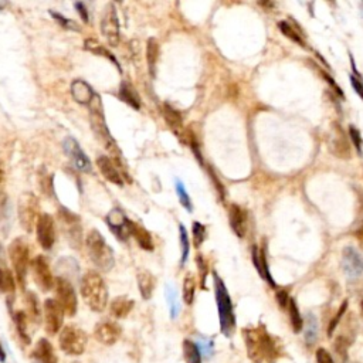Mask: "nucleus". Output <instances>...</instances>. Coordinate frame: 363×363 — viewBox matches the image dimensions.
Returning <instances> with one entry per match:
<instances>
[{"mask_svg": "<svg viewBox=\"0 0 363 363\" xmlns=\"http://www.w3.org/2000/svg\"><path fill=\"white\" fill-rule=\"evenodd\" d=\"M136 281H138V288L142 298L147 301L151 300L155 291V282H156L154 275L149 271H139L136 275Z\"/></svg>", "mask_w": 363, "mask_h": 363, "instance_id": "nucleus-27", "label": "nucleus"}, {"mask_svg": "<svg viewBox=\"0 0 363 363\" xmlns=\"http://www.w3.org/2000/svg\"><path fill=\"white\" fill-rule=\"evenodd\" d=\"M251 255H253V263H254L255 268H257V271H258V274L263 277V267H261V260H260V250L255 247V246L253 247Z\"/></svg>", "mask_w": 363, "mask_h": 363, "instance_id": "nucleus-46", "label": "nucleus"}, {"mask_svg": "<svg viewBox=\"0 0 363 363\" xmlns=\"http://www.w3.org/2000/svg\"><path fill=\"white\" fill-rule=\"evenodd\" d=\"M30 356L36 363H58V356L55 353L51 342L47 338H40L37 340Z\"/></svg>", "mask_w": 363, "mask_h": 363, "instance_id": "nucleus-20", "label": "nucleus"}, {"mask_svg": "<svg viewBox=\"0 0 363 363\" xmlns=\"http://www.w3.org/2000/svg\"><path fill=\"white\" fill-rule=\"evenodd\" d=\"M135 307V301L126 297H118L109 305V312L111 315L116 319H124L126 318Z\"/></svg>", "mask_w": 363, "mask_h": 363, "instance_id": "nucleus-25", "label": "nucleus"}, {"mask_svg": "<svg viewBox=\"0 0 363 363\" xmlns=\"http://www.w3.org/2000/svg\"><path fill=\"white\" fill-rule=\"evenodd\" d=\"M6 359H8L6 352H5V349H3V345L0 343V363H5L6 362Z\"/></svg>", "mask_w": 363, "mask_h": 363, "instance_id": "nucleus-53", "label": "nucleus"}, {"mask_svg": "<svg viewBox=\"0 0 363 363\" xmlns=\"http://www.w3.org/2000/svg\"><path fill=\"white\" fill-rule=\"evenodd\" d=\"M81 295L88 308L94 312H102L108 304V288L97 271H88L81 279Z\"/></svg>", "mask_w": 363, "mask_h": 363, "instance_id": "nucleus-2", "label": "nucleus"}, {"mask_svg": "<svg viewBox=\"0 0 363 363\" xmlns=\"http://www.w3.org/2000/svg\"><path fill=\"white\" fill-rule=\"evenodd\" d=\"M179 234H180V248H182V261L180 263L183 265L187 260V255H189V236H187V232L183 227V224L179 226Z\"/></svg>", "mask_w": 363, "mask_h": 363, "instance_id": "nucleus-40", "label": "nucleus"}, {"mask_svg": "<svg viewBox=\"0 0 363 363\" xmlns=\"http://www.w3.org/2000/svg\"><path fill=\"white\" fill-rule=\"evenodd\" d=\"M107 224L109 226L111 232L114 233L121 241H126L129 239V236H131L129 220L119 209H114L109 211L107 216Z\"/></svg>", "mask_w": 363, "mask_h": 363, "instance_id": "nucleus-19", "label": "nucleus"}, {"mask_svg": "<svg viewBox=\"0 0 363 363\" xmlns=\"http://www.w3.org/2000/svg\"><path fill=\"white\" fill-rule=\"evenodd\" d=\"M9 257L16 272L17 284L22 289H24L27 270L30 265V244L23 237L13 240L9 246Z\"/></svg>", "mask_w": 363, "mask_h": 363, "instance_id": "nucleus-6", "label": "nucleus"}, {"mask_svg": "<svg viewBox=\"0 0 363 363\" xmlns=\"http://www.w3.org/2000/svg\"><path fill=\"white\" fill-rule=\"evenodd\" d=\"M318 339V322L314 315H308L307 325H305V342L312 346Z\"/></svg>", "mask_w": 363, "mask_h": 363, "instance_id": "nucleus-36", "label": "nucleus"}, {"mask_svg": "<svg viewBox=\"0 0 363 363\" xmlns=\"http://www.w3.org/2000/svg\"><path fill=\"white\" fill-rule=\"evenodd\" d=\"M362 307H363V302H362Z\"/></svg>", "mask_w": 363, "mask_h": 363, "instance_id": "nucleus-56", "label": "nucleus"}, {"mask_svg": "<svg viewBox=\"0 0 363 363\" xmlns=\"http://www.w3.org/2000/svg\"><path fill=\"white\" fill-rule=\"evenodd\" d=\"M97 166L100 169L101 175L111 182L112 185L122 186L124 185V178H122V172L116 166L114 161L108 156H100L97 159Z\"/></svg>", "mask_w": 363, "mask_h": 363, "instance_id": "nucleus-21", "label": "nucleus"}, {"mask_svg": "<svg viewBox=\"0 0 363 363\" xmlns=\"http://www.w3.org/2000/svg\"><path fill=\"white\" fill-rule=\"evenodd\" d=\"M176 193H178L179 200H180V203H182V206H183L186 210L192 211V210H193L192 200H190L189 194H187V192H186L185 186H183V183H182L180 180H176Z\"/></svg>", "mask_w": 363, "mask_h": 363, "instance_id": "nucleus-38", "label": "nucleus"}, {"mask_svg": "<svg viewBox=\"0 0 363 363\" xmlns=\"http://www.w3.org/2000/svg\"><path fill=\"white\" fill-rule=\"evenodd\" d=\"M230 224H232L233 232L239 236L240 239L244 237L246 230H247V223H246V213L237 204L230 206Z\"/></svg>", "mask_w": 363, "mask_h": 363, "instance_id": "nucleus-26", "label": "nucleus"}, {"mask_svg": "<svg viewBox=\"0 0 363 363\" xmlns=\"http://www.w3.org/2000/svg\"><path fill=\"white\" fill-rule=\"evenodd\" d=\"M243 336L247 348L248 359L253 363H272L279 356L275 342L270 336V333H267L264 326L246 328L243 329Z\"/></svg>", "mask_w": 363, "mask_h": 363, "instance_id": "nucleus-1", "label": "nucleus"}, {"mask_svg": "<svg viewBox=\"0 0 363 363\" xmlns=\"http://www.w3.org/2000/svg\"><path fill=\"white\" fill-rule=\"evenodd\" d=\"M289 297H288V293L286 291H278L277 293V302L281 308H286L289 305Z\"/></svg>", "mask_w": 363, "mask_h": 363, "instance_id": "nucleus-49", "label": "nucleus"}, {"mask_svg": "<svg viewBox=\"0 0 363 363\" xmlns=\"http://www.w3.org/2000/svg\"><path fill=\"white\" fill-rule=\"evenodd\" d=\"M168 304H169L170 309V318H172V319H176L179 315V311H180V307H179L176 291H175L173 288H168Z\"/></svg>", "mask_w": 363, "mask_h": 363, "instance_id": "nucleus-39", "label": "nucleus"}, {"mask_svg": "<svg viewBox=\"0 0 363 363\" xmlns=\"http://www.w3.org/2000/svg\"><path fill=\"white\" fill-rule=\"evenodd\" d=\"M85 246H87V253L94 265H97V268L108 272L114 267L115 263L114 251L98 230L93 229L88 232L85 237Z\"/></svg>", "mask_w": 363, "mask_h": 363, "instance_id": "nucleus-3", "label": "nucleus"}, {"mask_svg": "<svg viewBox=\"0 0 363 363\" xmlns=\"http://www.w3.org/2000/svg\"><path fill=\"white\" fill-rule=\"evenodd\" d=\"M64 151L78 170L87 172V173L91 172V162H90L88 156L83 152V149L78 145L77 140L72 139V138H67L64 140Z\"/></svg>", "mask_w": 363, "mask_h": 363, "instance_id": "nucleus-18", "label": "nucleus"}, {"mask_svg": "<svg viewBox=\"0 0 363 363\" xmlns=\"http://www.w3.org/2000/svg\"><path fill=\"white\" fill-rule=\"evenodd\" d=\"M349 133H350V138H352V142L355 143V148L357 149V152H360V133H359V131L356 129V128H353V126H350L349 128Z\"/></svg>", "mask_w": 363, "mask_h": 363, "instance_id": "nucleus-47", "label": "nucleus"}, {"mask_svg": "<svg viewBox=\"0 0 363 363\" xmlns=\"http://www.w3.org/2000/svg\"><path fill=\"white\" fill-rule=\"evenodd\" d=\"M0 291L10 295L16 291V279L8 267H0Z\"/></svg>", "mask_w": 363, "mask_h": 363, "instance_id": "nucleus-31", "label": "nucleus"}, {"mask_svg": "<svg viewBox=\"0 0 363 363\" xmlns=\"http://www.w3.org/2000/svg\"><path fill=\"white\" fill-rule=\"evenodd\" d=\"M278 29L281 30V33L284 34V36H286L288 39H291L293 41H295V43H298L300 46L302 47H305V43H304V40L301 39V36L297 33V31L294 30L293 27L288 24V22H279L278 23Z\"/></svg>", "mask_w": 363, "mask_h": 363, "instance_id": "nucleus-37", "label": "nucleus"}, {"mask_svg": "<svg viewBox=\"0 0 363 363\" xmlns=\"http://www.w3.org/2000/svg\"><path fill=\"white\" fill-rule=\"evenodd\" d=\"M197 345H199V348H200V352L201 355H203V357H204V359H211V356L214 353V345H213V340L204 338V339H201Z\"/></svg>", "mask_w": 363, "mask_h": 363, "instance_id": "nucleus-43", "label": "nucleus"}, {"mask_svg": "<svg viewBox=\"0 0 363 363\" xmlns=\"http://www.w3.org/2000/svg\"><path fill=\"white\" fill-rule=\"evenodd\" d=\"M17 213H19L20 226L23 227L24 232H33L40 217V204L37 196L33 193L22 194L17 206Z\"/></svg>", "mask_w": 363, "mask_h": 363, "instance_id": "nucleus-8", "label": "nucleus"}, {"mask_svg": "<svg viewBox=\"0 0 363 363\" xmlns=\"http://www.w3.org/2000/svg\"><path fill=\"white\" fill-rule=\"evenodd\" d=\"M71 95L72 98L77 101L78 104L81 105H90L91 101L94 100V97L97 94L94 93L93 88L87 84L83 80H76L72 84H71Z\"/></svg>", "mask_w": 363, "mask_h": 363, "instance_id": "nucleus-23", "label": "nucleus"}, {"mask_svg": "<svg viewBox=\"0 0 363 363\" xmlns=\"http://www.w3.org/2000/svg\"><path fill=\"white\" fill-rule=\"evenodd\" d=\"M350 84H352V87L356 90V93L359 94V95L363 98V85L360 84V81H359L356 77H352V76H350Z\"/></svg>", "mask_w": 363, "mask_h": 363, "instance_id": "nucleus-51", "label": "nucleus"}, {"mask_svg": "<svg viewBox=\"0 0 363 363\" xmlns=\"http://www.w3.org/2000/svg\"><path fill=\"white\" fill-rule=\"evenodd\" d=\"M182 348L186 363H203V355L196 342L192 339H185L182 343Z\"/></svg>", "mask_w": 363, "mask_h": 363, "instance_id": "nucleus-29", "label": "nucleus"}, {"mask_svg": "<svg viewBox=\"0 0 363 363\" xmlns=\"http://www.w3.org/2000/svg\"><path fill=\"white\" fill-rule=\"evenodd\" d=\"M58 346L65 355L81 356L87 348V333L76 325H67L58 335Z\"/></svg>", "mask_w": 363, "mask_h": 363, "instance_id": "nucleus-7", "label": "nucleus"}, {"mask_svg": "<svg viewBox=\"0 0 363 363\" xmlns=\"http://www.w3.org/2000/svg\"><path fill=\"white\" fill-rule=\"evenodd\" d=\"M3 182H5V169H3V165L0 162V190H2Z\"/></svg>", "mask_w": 363, "mask_h": 363, "instance_id": "nucleus-54", "label": "nucleus"}, {"mask_svg": "<svg viewBox=\"0 0 363 363\" xmlns=\"http://www.w3.org/2000/svg\"><path fill=\"white\" fill-rule=\"evenodd\" d=\"M84 48L85 50H88V51H91V53H94V54L102 55V57L108 58V60H111V61L115 64L116 67H119V64H118V61H116V58L114 57V54L109 51L108 48H105V47L102 46V44H100L98 41H95V40H93V39L85 40Z\"/></svg>", "mask_w": 363, "mask_h": 363, "instance_id": "nucleus-32", "label": "nucleus"}, {"mask_svg": "<svg viewBox=\"0 0 363 363\" xmlns=\"http://www.w3.org/2000/svg\"><path fill=\"white\" fill-rule=\"evenodd\" d=\"M118 97L121 100L124 101L126 105H129L133 109H139L140 108V98L138 93L135 91V88L132 87L129 83H122L121 87H119V93H118Z\"/></svg>", "mask_w": 363, "mask_h": 363, "instance_id": "nucleus-28", "label": "nucleus"}, {"mask_svg": "<svg viewBox=\"0 0 363 363\" xmlns=\"http://www.w3.org/2000/svg\"><path fill=\"white\" fill-rule=\"evenodd\" d=\"M158 58H159V44H158V41L155 39H149L147 46V61L151 76H154Z\"/></svg>", "mask_w": 363, "mask_h": 363, "instance_id": "nucleus-33", "label": "nucleus"}, {"mask_svg": "<svg viewBox=\"0 0 363 363\" xmlns=\"http://www.w3.org/2000/svg\"><path fill=\"white\" fill-rule=\"evenodd\" d=\"M74 8L78 10V13L81 16V19H83L84 22H88V13H87V8H85L84 3H80V2H78V3L74 5Z\"/></svg>", "mask_w": 363, "mask_h": 363, "instance_id": "nucleus-50", "label": "nucleus"}, {"mask_svg": "<svg viewBox=\"0 0 363 363\" xmlns=\"http://www.w3.org/2000/svg\"><path fill=\"white\" fill-rule=\"evenodd\" d=\"M31 275L34 282L37 284L43 293H48L51 288H54L55 278L51 274V268L43 255H37L30 263Z\"/></svg>", "mask_w": 363, "mask_h": 363, "instance_id": "nucleus-12", "label": "nucleus"}, {"mask_svg": "<svg viewBox=\"0 0 363 363\" xmlns=\"http://www.w3.org/2000/svg\"><path fill=\"white\" fill-rule=\"evenodd\" d=\"M43 312H44V329H46L47 335L54 336L57 333L61 332L65 314L60 307V304L55 300L48 298L44 301Z\"/></svg>", "mask_w": 363, "mask_h": 363, "instance_id": "nucleus-11", "label": "nucleus"}, {"mask_svg": "<svg viewBox=\"0 0 363 363\" xmlns=\"http://www.w3.org/2000/svg\"><path fill=\"white\" fill-rule=\"evenodd\" d=\"M15 321L16 332L19 336V340L23 346H29L31 343L30 333H29V317L26 314V311H16L13 315Z\"/></svg>", "mask_w": 363, "mask_h": 363, "instance_id": "nucleus-24", "label": "nucleus"}, {"mask_svg": "<svg viewBox=\"0 0 363 363\" xmlns=\"http://www.w3.org/2000/svg\"><path fill=\"white\" fill-rule=\"evenodd\" d=\"M163 118L166 119L169 128L172 129V132L178 136L179 139L190 147V143H192L196 138H194L193 133H190L187 129H185L182 116H180L178 111L172 108L168 104H165V105H163Z\"/></svg>", "mask_w": 363, "mask_h": 363, "instance_id": "nucleus-14", "label": "nucleus"}, {"mask_svg": "<svg viewBox=\"0 0 363 363\" xmlns=\"http://www.w3.org/2000/svg\"><path fill=\"white\" fill-rule=\"evenodd\" d=\"M206 239V227L199 222L193 223V243L194 247L199 248Z\"/></svg>", "mask_w": 363, "mask_h": 363, "instance_id": "nucleus-41", "label": "nucleus"}, {"mask_svg": "<svg viewBox=\"0 0 363 363\" xmlns=\"http://www.w3.org/2000/svg\"><path fill=\"white\" fill-rule=\"evenodd\" d=\"M37 241L44 250H51L55 243V224L53 217L47 213L40 214L36 224Z\"/></svg>", "mask_w": 363, "mask_h": 363, "instance_id": "nucleus-15", "label": "nucleus"}, {"mask_svg": "<svg viewBox=\"0 0 363 363\" xmlns=\"http://www.w3.org/2000/svg\"><path fill=\"white\" fill-rule=\"evenodd\" d=\"M90 108V114H91V126L95 133V138L100 140L104 145V148L109 151L111 154L116 156V161H121L118 158V147H116L115 140L111 136L108 126L105 124V116H104V109H102V104H101L100 95H95L91 104L88 105Z\"/></svg>", "mask_w": 363, "mask_h": 363, "instance_id": "nucleus-5", "label": "nucleus"}, {"mask_svg": "<svg viewBox=\"0 0 363 363\" xmlns=\"http://www.w3.org/2000/svg\"><path fill=\"white\" fill-rule=\"evenodd\" d=\"M0 267H6L5 265V251H3L2 244H0Z\"/></svg>", "mask_w": 363, "mask_h": 363, "instance_id": "nucleus-55", "label": "nucleus"}, {"mask_svg": "<svg viewBox=\"0 0 363 363\" xmlns=\"http://www.w3.org/2000/svg\"><path fill=\"white\" fill-rule=\"evenodd\" d=\"M289 319H291V325H293L294 332H301L302 328H304V319H302L301 314H300V309L297 307V302L291 300L289 305Z\"/></svg>", "mask_w": 363, "mask_h": 363, "instance_id": "nucleus-35", "label": "nucleus"}, {"mask_svg": "<svg viewBox=\"0 0 363 363\" xmlns=\"http://www.w3.org/2000/svg\"><path fill=\"white\" fill-rule=\"evenodd\" d=\"M26 307H27V317L33 322L39 324L41 319V311H40V302L34 293L26 294Z\"/></svg>", "mask_w": 363, "mask_h": 363, "instance_id": "nucleus-30", "label": "nucleus"}, {"mask_svg": "<svg viewBox=\"0 0 363 363\" xmlns=\"http://www.w3.org/2000/svg\"><path fill=\"white\" fill-rule=\"evenodd\" d=\"M356 239H357V243H359L360 248L363 250V226L356 232Z\"/></svg>", "mask_w": 363, "mask_h": 363, "instance_id": "nucleus-52", "label": "nucleus"}, {"mask_svg": "<svg viewBox=\"0 0 363 363\" xmlns=\"http://www.w3.org/2000/svg\"><path fill=\"white\" fill-rule=\"evenodd\" d=\"M50 15L54 17L55 20L58 22V24H61L62 27H65V29H71V30H80L76 23L72 22V20H68V19H65L64 16L58 15V13H54V12H50Z\"/></svg>", "mask_w": 363, "mask_h": 363, "instance_id": "nucleus-44", "label": "nucleus"}, {"mask_svg": "<svg viewBox=\"0 0 363 363\" xmlns=\"http://www.w3.org/2000/svg\"><path fill=\"white\" fill-rule=\"evenodd\" d=\"M331 152L336 158L348 161L350 158V145H349L348 136L345 131L340 128V125L333 124L331 132Z\"/></svg>", "mask_w": 363, "mask_h": 363, "instance_id": "nucleus-17", "label": "nucleus"}, {"mask_svg": "<svg viewBox=\"0 0 363 363\" xmlns=\"http://www.w3.org/2000/svg\"><path fill=\"white\" fill-rule=\"evenodd\" d=\"M58 220L61 223V230L72 247L80 248L83 244V229L80 217L67 209H60Z\"/></svg>", "mask_w": 363, "mask_h": 363, "instance_id": "nucleus-10", "label": "nucleus"}, {"mask_svg": "<svg viewBox=\"0 0 363 363\" xmlns=\"http://www.w3.org/2000/svg\"><path fill=\"white\" fill-rule=\"evenodd\" d=\"M101 31H102L104 37L108 40L111 46L115 47L119 44V37H121L119 20H118L114 5H108L104 10V15L101 19Z\"/></svg>", "mask_w": 363, "mask_h": 363, "instance_id": "nucleus-13", "label": "nucleus"}, {"mask_svg": "<svg viewBox=\"0 0 363 363\" xmlns=\"http://www.w3.org/2000/svg\"><path fill=\"white\" fill-rule=\"evenodd\" d=\"M129 232H131V236L136 240V243L139 244V247L142 248V250H145V251H154V239H152L151 233L148 232L143 226H140V224L129 220Z\"/></svg>", "mask_w": 363, "mask_h": 363, "instance_id": "nucleus-22", "label": "nucleus"}, {"mask_svg": "<svg viewBox=\"0 0 363 363\" xmlns=\"http://www.w3.org/2000/svg\"><path fill=\"white\" fill-rule=\"evenodd\" d=\"M214 294H216L217 309H219V321H220V331L226 338H232L236 331V317L233 309L230 295L224 285L222 278L214 272Z\"/></svg>", "mask_w": 363, "mask_h": 363, "instance_id": "nucleus-4", "label": "nucleus"}, {"mask_svg": "<svg viewBox=\"0 0 363 363\" xmlns=\"http://www.w3.org/2000/svg\"><path fill=\"white\" fill-rule=\"evenodd\" d=\"M54 289L55 301L60 304L64 314L68 317H74L78 309L77 294H76L74 286L71 285L68 279H65L64 277H57L54 282Z\"/></svg>", "mask_w": 363, "mask_h": 363, "instance_id": "nucleus-9", "label": "nucleus"}, {"mask_svg": "<svg viewBox=\"0 0 363 363\" xmlns=\"http://www.w3.org/2000/svg\"><path fill=\"white\" fill-rule=\"evenodd\" d=\"M315 357H317L318 363H335L333 362V357L331 356V353L324 348H319L315 353Z\"/></svg>", "mask_w": 363, "mask_h": 363, "instance_id": "nucleus-45", "label": "nucleus"}, {"mask_svg": "<svg viewBox=\"0 0 363 363\" xmlns=\"http://www.w3.org/2000/svg\"><path fill=\"white\" fill-rule=\"evenodd\" d=\"M346 309H348V301H345L342 304V307L339 308L338 311V314L333 317V319L329 322V326H328V336H332L333 332H335V329H336V326L339 325L340 319L343 317V314L346 312Z\"/></svg>", "mask_w": 363, "mask_h": 363, "instance_id": "nucleus-42", "label": "nucleus"}, {"mask_svg": "<svg viewBox=\"0 0 363 363\" xmlns=\"http://www.w3.org/2000/svg\"><path fill=\"white\" fill-rule=\"evenodd\" d=\"M194 291H196V281L192 274H187L183 279V301L186 305L193 304Z\"/></svg>", "mask_w": 363, "mask_h": 363, "instance_id": "nucleus-34", "label": "nucleus"}, {"mask_svg": "<svg viewBox=\"0 0 363 363\" xmlns=\"http://www.w3.org/2000/svg\"><path fill=\"white\" fill-rule=\"evenodd\" d=\"M122 335V329L121 326L112 322V321H102L98 322L94 328V338L98 340L100 343L105 345V346H112L119 340Z\"/></svg>", "mask_w": 363, "mask_h": 363, "instance_id": "nucleus-16", "label": "nucleus"}, {"mask_svg": "<svg viewBox=\"0 0 363 363\" xmlns=\"http://www.w3.org/2000/svg\"><path fill=\"white\" fill-rule=\"evenodd\" d=\"M74 363H78V362H74Z\"/></svg>", "mask_w": 363, "mask_h": 363, "instance_id": "nucleus-57", "label": "nucleus"}, {"mask_svg": "<svg viewBox=\"0 0 363 363\" xmlns=\"http://www.w3.org/2000/svg\"><path fill=\"white\" fill-rule=\"evenodd\" d=\"M196 261H197V267H199L201 274V286H204V281H206V275H207V267H206V264L203 261L201 255L196 257Z\"/></svg>", "mask_w": 363, "mask_h": 363, "instance_id": "nucleus-48", "label": "nucleus"}]
</instances>
